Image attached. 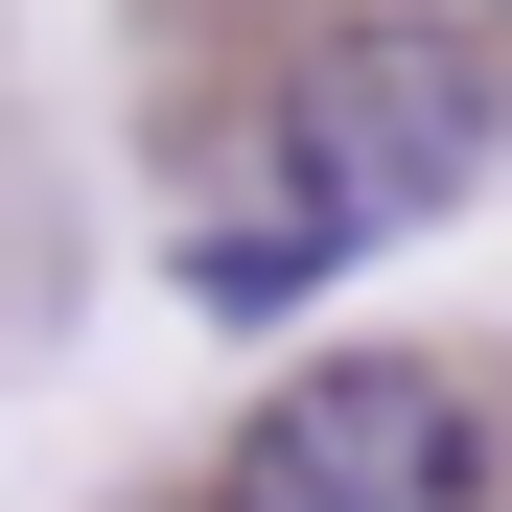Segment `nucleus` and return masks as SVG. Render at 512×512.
<instances>
[{"label":"nucleus","instance_id":"1","mask_svg":"<svg viewBox=\"0 0 512 512\" xmlns=\"http://www.w3.org/2000/svg\"><path fill=\"white\" fill-rule=\"evenodd\" d=\"M256 140H280V210L210 233V280L280 303V280H326V256H373V233H419V210L489 187V70H466L443 24H326Z\"/></svg>","mask_w":512,"mask_h":512},{"label":"nucleus","instance_id":"2","mask_svg":"<svg viewBox=\"0 0 512 512\" xmlns=\"http://www.w3.org/2000/svg\"><path fill=\"white\" fill-rule=\"evenodd\" d=\"M466 489H489L466 373H419V350H326V373L256 396V443H233L210 512H466Z\"/></svg>","mask_w":512,"mask_h":512}]
</instances>
